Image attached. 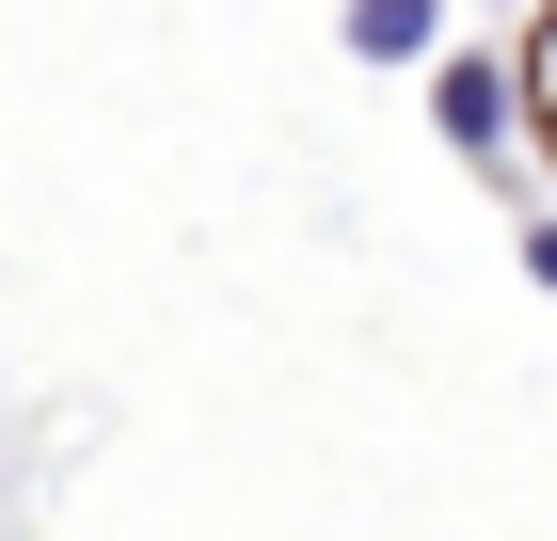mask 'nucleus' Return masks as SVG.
I'll return each mask as SVG.
<instances>
[{
	"mask_svg": "<svg viewBox=\"0 0 557 541\" xmlns=\"http://www.w3.org/2000/svg\"><path fill=\"white\" fill-rule=\"evenodd\" d=\"M430 112H446V144H462V160H510V64H430Z\"/></svg>",
	"mask_w": 557,
	"mask_h": 541,
	"instance_id": "obj_1",
	"label": "nucleus"
},
{
	"mask_svg": "<svg viewBox=\"0 0 557 541\" xmlns=\"http://www.w3.org/2000/svg\"><path fill=\"white\" fill-rule=\"evenodd\" d=\"M350 48L367 64H430L446 48V0H350Z\"/></svg>",
	"mask_w": 557,
	"mask_h": 541,
	"instance_id": "obj_2",
	"label": "nucleus"
},
{
	"mask_svg": "<svg viewBox=\"0 0 557 541\" xmlns=\"http://www.w3.org/2000/svg\"><path fill=\"white\" fill-rule=\"evenodd\" d=\"M525 271H542V287H557V223H525Z\"/></svg>",
	"mask_w": 557,
	"mask_h": 541,
	"instance_id": "obj_3",
	"label": "nucleus"
}]
</instances>
